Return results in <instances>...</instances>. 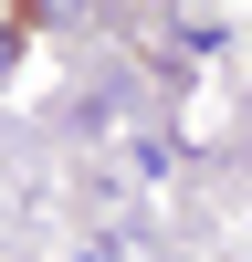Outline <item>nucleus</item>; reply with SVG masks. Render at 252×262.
<instances>
[{"label":"nucleus","instance_id":"1","mask_svg":"<svg viewBox=\"0 0 252 262\" xmlns=\"http://www.w3.org/2000/svg\"><path fill=\"white\" fill-rule=\"evenodd\" d=\"M84 262H116V252H84Z\"/></svg>","mask_w":252,"mask_h":262}]
</instances>
